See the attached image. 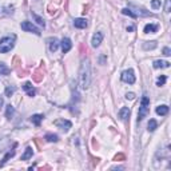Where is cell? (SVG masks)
Masks as SVG:
<instances>
[{"label": "cell", "mask_w": 171, "mask_h": 171, "mask_svg": "<svg viewBox=\"0 0 171 171\" xmlns=\"http://www.w3.org/2000/svg\"><path fill=\"white\" fill-rule=\"evenodd\" d=\"M49 168H51L49 166H44V167H42V170H49Z\"/></svg>", "instance_id": "36"}, {"label": "cell", "mask_w": 171, "mask_h": 171, "mask_svg": "<svg viewBox=\"0 0 171 171\" xmlns=\"http://www.w3.org/2000/svg\"><path fill=\"white\" fill-rule=\"evenodd\" d=\"M170 62H164V60H155L154 62V68H168Z\"/></svg>", "instance_id": "14"}, {"label": "cell", "mask_w": 171, "mask_h": 171, "mask_svg": "<svg viewBox=\"0 0 171 171\" xmlns=\"http://www.w3.org/2000/svg\"><path fill=\"white\" fill-rule=\"evenodd\" d=\"M15 90H16V88H15V87H12V86H7V88H5V96L11 98V96L14 95Z\"/></svg>", "instance_id": "25"}, {"label": "cell", "mask_w": 171, "mask_h": 171, "mask_svg": "<svg viewBox=\"0 0 171 171\" xmlns=\"http://www.w3.org/2000/svg\"><path fill=\"white\" fill-rule=\"evenodd\" d=\"M158 24H147L144 27V34H154V32L158 31Z\"/></svg>", "instance_id": "18"}, {"label": "cell", "mask_w": 171, "mask_h": 171, "mask_svg": "<svg viewBox=\"0 0 171 171\" xmlns=\"http://www.w3.org/2000/svg\"><path fill=\"white\" fill-rule=\"evenodd\" d=\"M21 30H24V31H27V32H34L35 35H40L39 28H36L31 21H23V23H21Z\"/></svg>", "instance_id": "6"}, {"label": "cell", "mask_w": 171, "mask_h": 171, "mask_svg": "<svg viewBox=\"0 0 171 171\" xmlns=\"http://www.w3.org/2000/svg\"><path fill=\"white\" fill-rule=\"evenodd\" d=\"M43 79H44V72L42 70H36L35 72L32 73V80L35 83H40Z\"/></svg>", "instance_id": "10"}, {"label": "cell", "mask_w": 171, "mask_h": 171, "mask_svg": "<svg viewBox=\"0 0 171 171\" xmlns=\"http://www.w3.org/2000/svg\"><path fill=\"white\" fill-rule=\"evenodd\" d=\"M12 64H14V68H16V70H18V68H19V66L21 64L20 59H19V56H15V58H14V60H12Z\"/></svg>", "instance_id": "30"}, {"label": "cell", "mask_w": 171, "mask_h": 171, "mask_svg": "<svg viewBox=\"0 0 171 171\" xmlns=\"http://www.w3.org/2000/svg\"><path fill=\"white\" fill-rule=\"evenodd\" d=\"M130 114H131V111H130L128 107H122L118 112V116L120 118V120H124V122H126L127 119L130 118Z\"/></svg>", "instance_id": "8"}, {"label": "cell", "mask_w": 171, "mask_h": 171, "mask_svg": "<svg viewBox=\"0 0 171 171\" xmlns=\"http://www.w3.org/2000/svg\"><path fill=\"white\" fill-rule=\"evenodd\" d=\"M32 154H34L32 148H31V147H27V148H25V151H24V154L21 155L20 161H28L30 158H32Z\"/></svg>", "instance_id": "17"}, {"label": "cell", "mask_w": 171, "mask_h": 171, "mask_svg": "<svg viewBox=\"0 0 171 171\" xmlns=\"http://www.w3.org/2000/svg\"><path fill=\"white\" fill-rule=\"evenodd\" d=\"M166 80H167V76L166 75H162V76L158 78V80H157V86H164V83H166Z\"/></svg>", "instance_id": "28"}, {"label": "cell", "mask_w": 171, "mask_h": 171, "mask_svg": "<svg viewBox=\"0 0 171 171\" xmlns=\"http://www.w3.org/2000/svg\"><path fill=\"white\" fill-rule=\"evenodd\" d=\"M114 161H115V162H123V161H126V155H124V154H122V152L116 154L115 157H114Z\"/></svg>", "instance_id": "29"}, {"label": "cell", "mask_w": 171, "mask_h": 171, "mask_svg": "<svg viewBox=\"0 0 171 171\" xmlns=\"http://www.w3.org/2000/svg\"><path fill=\"white\" fill-rule=\"evenodd\" d=\"M79 84L83 90H87L91 84V64L88 59H83L79 70Z\"/></svg>", "instance_id": "1"}, {"label": "cell", "mask_w": 171, "mask_h": 171, "mask_svg": "<svg viewBox=\"0 0 171 171\" xmlns=\"http://www.w3.org/2000/svg\"><path fill=\"white\" fill-rule=\"evenodd\" d=\"M11 68H8L4 63H0V75H10Z\"/></svg>", "instance_id": "21"}, {"label": "cell", "mask_w": 171, "mask_h": 171, "mask_svg": "<svg viewBox=\"0 0 171 171\" xmlns=\"http://www.w3.org/2000/svg\"><path fill=\"white\" fill-rule=\"evenodd\" d=\"M163 55H166V56H170L171 55V49L168 48V47H164V48H163Z\"/></svg>", "instance_id": "34"}, {"label": "cell", "mask_w": 171, "mask_h": 171, "mask_svg": "<svg viewBox=\"0 0 171 171\" xmlns=\"http://www.w3.org/2000/svg\"><path fill=\"white\" fill-rule=\"evenodd\" d=\"M14 112H15V108L12 107L11 104H8L7 106V111H5V118L11 119V118H12V115H14Z\"/></svg>", "instance_id": "24"}, {"label": "cell", "mask_w": 171, "mask_h": 171, "mask_svg": "<svg viewBox=\"0 0 171 171\" xmlns=\"http://www.w3.org/2000/svg\"><path fill=\"white\" fill-rule=\"evenodd\" d=\"M48 44H49V51L51 52H55L56 49H58V47H59V40L56 38H54V39H49L48 40Z\"/></svg>", "instance_id": "15"}, {"label": "cell", "mask_w": 171, "mask_h": 171, "mask_svg": "<svg viewBox=\"0 0 171 171\" xmlns=\"http://www.w3.org/2000/svg\"><path fill=\"white\" fill-rule=\"evenodd\" d=\"M44 139L47 140V142H51V143H52V142L54 143H56V142L59 140V136L56 135V134H47Z\"/></svg>", "instance_id": "20"}, {"label": "cell", "mask_w": 171, "mask_h": 171, "mask_svg": "<svg viewBox=\"0 0 171 171\" xmlns=\"http://www.w3.org/2000/svg\"><path fill=\"white\" fill-rule=\"evenodd\" d=\"M151 7H152V10L161 8V1H159V0H152V1H151Z\"/></svg>", "instance_id": "31"}, {"label": "cell", "mask_w": 171, "mask_h": 171, "mask_svg": "<svg viewBox=\"0 0 171 171\" xmlns=\"http://www.w3.org/2000/svg\"><path fill=\"white\" fill-rule=\"evenodd\" d=\"M92 146H94V148H98V142L95 139H92Z\"/></svg>", "instance_id": "35"}, {"label": "cell", "mask_w": 171, "mask_h": 171, "mask_svg": "<svg viewBox=\"0 0 171 171\" xmlns=\"http://www.w3.org/2000/svg\"><path fill=\"white\" fill-rule=\"evenodd\" d=\"M148 131H150V133H152V131H155V128H157L158 127V123H157V120H155V119H150V122H148Z\"/></svg>", "instance_id": "22"}, {"label": "cell", "mask_w": 171, "mask_h": 171, "mask_svg": "<svg viewBox=\"0 0 171 171\" xmlns=\"http://www.w3.org/2000/svg\"><path fill=\"white\" fill-rule=\"evenodd\" d=\"M157 42H146V43H143V48L144 49H154V48H157Z\"/></svg>", "instance_id": "23"}, {"label": "cell", "mask_w": 171, "mask_h": 171, "mask_svg": "<svg viewBox=\"0 0 171 171\" xmlns=\"http://www.w3.org/2000/svg\"><path fill=\"white\" fill-rule=\"evenodd\" d=\"M73 25H75L76 28H86L88 25V21L83 18H78V19L73 20Z\"/></svg>", "instance_id": "12"}, {"label": "cell", "mask_w": 171, "mask_h": 171, "mask_svg": "<svg viewBox=\"0 0 171 171\" xmlns=\"http://www.w3.org/2000/svg\"><path fill=\"white\" fill-rule=\"evenodd\" d=\"M171 11V0H166V4H164V12L168 14Z\"/></svg>", "instance_id": "32"}, {"label": "cell", "mask_w": 171, "mask_h": 171, "mask_svg": "<svg viewBox=\"0 0 171 171\" xmlns=\"http://www.w3.org/2000/svg\"><path fill=\"white\" fill-rule=\"evenodd\" d=\"M1 106H3V99L0 98V107H1Z\"/></svg>", "instance_id": "37"}, {"label": "cell", "mask_w": 171, "mask_h": 171, "mask_svg": "<svg viewBox=\"0 0 171 171\" xmlns=\"http://www.w3.org/2000/svg\"><path fill=\"white\" fill-rule=\"evenodd\" d=\"M44 119V115L43 114H35V115L31 116V122L35 124V126H40V122Z\"/></svg>", "instance_id": "13"}, {"label": "cell", "mask_w": 171, "mask_h": 171, "mask_svg": "<svg viewBox=\"0 0 171 171\" xmlns=\"http://www.w3.org/2000/svg\"><path fill=\"white\" fill-rule=\"evenodd\" d=\"M157 114L161 116H164L168 114V106L166 104H162V106H158L157 107Z\"/></svg>", "instance_id": "16"}, {"label": "cell", "mask_w": 171, "mask_h": 171, "mask_svg": "<svg viewBox=\"0 0 171 171\" xmlns=\"http://www.w3.org/2000/svg\"><path fill=\"white\" fill-rule=\"evenodd\" d=\"M15 155V150H11V151H8L7 154H5V157L3 158V159H1V162H0V167H3L4 164L7 163L8 162V159H10V158H12Z\"/></svg>", "instance_id": "19"}, {"label": "cell", "mask_w": 171, "mask_h": 171, "mask_svg": "<svg viewBox=\"0 0 171 171\" xmlns=\"http://www.w3.org/2000/svg\"><path fill=\"white\" fill-rule=\"evenodd\" d=\"M60 44H62V51H63V54H67L71 49V47H72V43H71V40L68 38H64Z\"/></svg>", "instance_id": "9"}, {"label": "cell", "mask_w": 171, "mask_h": 171, "mask_svg": "<svg viewBox=\"0 0 171 171\" xmlns=\"http://www.w3.org/2000/svg\"><path fill=\"white\" fill-rule=\"evenodd\" d=\"M122 80L124 83H128V84H134L135 83V75H134V71L133 70H126L122 72Z\"/></svg>", "instance_id": "5"}, {"label": "cell", "mask_w": 171, "mask_h": 171, "mask_svg": "<svg viewBox=\"0 0 171 171\" xmlns=\"http://www.w3.org/2000/svg\"><path fill=\"white\" fill-rule=\"evenodd\" d=\"M15 40H16V36H7V38L0 39V52L1 54H7L10 52L11 49L14 48L15 45Z\"/></svg>", "instance_id": "2"}, {"label": "cell", "mask_w": 171, "mask_h": 171, "mask_svg": "<svg viewBox=\"0 0 171 171\" xmlns=\"http://www.w3.org/2000/svg\"><path fill=\"white\" fill-rule=\"evenodd\" d=\"M32 16H34V19H35V20L38 21V24L43 25V27H44V25H45V21H44V19H43V18H40L39 15H36V14H34V12H32Z\"/></svg>", "instance_id": "26"}, {"label": "cell", "mask_w": 171, "mask_h": 171, "mask_svg": "<svg viewBox=\"0 0 171 171\" xmlns=\"http://www.w3.org/2000/svg\"><path fill=\"white\" fill-rule=\"evenodd\" d=\"M126 99H130V100L135 99V94H134V92H127V94H126Z\"/></svg>", "instance_id": "33"}, {"label": "cell", "mask_w": 171, "mask_h": 171, "mask_svg": "<svg viewBox=\"0 0 171 171\" xmlns=\"http://www.w3.org/2000/svg\"><path fill=\"white\" fill-rule=\"evenodd\" d=\"M102 40H103V32H96L94 36H92V40H91V44H92V47H99L102 43Z\"/></svg>", "instance_id": "7"}, {"label": "cell", "mask_w": 171, "mask_h": 171, "mask_svg": "<svg viewBox=\"0 0 171 171\" xmlns=\"http://www.w3.org/2000/svg\"><path fill=\"white\" fill-rule=\"evenodd\" d=\"M54 124H55L56 127H59L60 130H63L64 133H67V131L72 127V123H71L70 120H67V119H58V120L54 122Z\"/></svg>", "instance_id": "4"}, {"label": "cell", "mask_w": 171, "mask_h": 171, "mask_svg": "<svg viewBox=\"0 0 171 171\" xmlns=\"http://www.w3.org/2000/svg\"><path fill=\"white\" fill-rule=\"evenodd\" d=\"M150 112V99L146 94L143 95L142 102H140V107H139V112H138V122H142L143 118Z\"/></svg>", "instance_id": "3"}, {"label": "cell", "mask_w": 171, "mask_h": 171, "mask_svg": "<svg viewBox=\"0 0 171 171\" xmlns=\"http://www.w3.org/2000/svg\"><path fill=\"white\" fill-rule=\"evenodd\" d=\"M122 14H123V15H128L130 18H134V19L136 18V15L134 14V12L130 10V8H123V10H122Z\"/></svg>", "instance_id": "27"}, {"label": "cell", "mask_w": 171, "mask_h": 171, "mask_svg": "<svg viewBox=\"0 0 171 171\" xmlns=\"http://www.w3.org/2000/svg\"><path fill=\"white\" fill-rule=\"evenodd\" d=\"M23 88H24V90L27 91L28 96H35V95H36V90H35L34 87H32V83H31V82H27V83H24Z\"/></svg>", "instance_id": "11"}]
</instances>
